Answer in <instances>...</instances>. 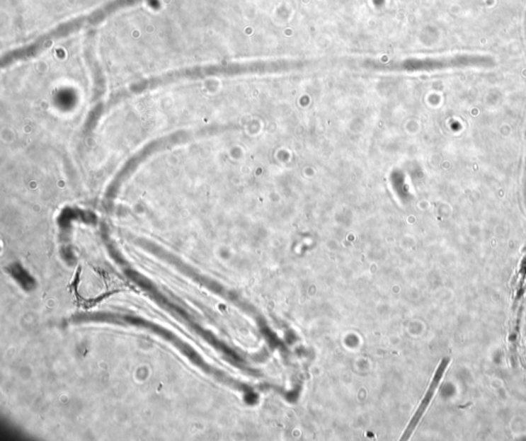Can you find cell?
Returning <instances> with one entry per match:
<instances>
[{
    "label": "cell",
    "instance_id": "1",
    "mask_svg": "<svg viewBox=\"0 0 526 441\" xmlns=\"http://www.w3.org/2000/svg\"><path fill=\"white\" fill-rule=\"evenodd\" d=\"M446 365H447L446 361H443L442 365L439 366L438 370H437L436 374H435L431 385H430L429 389H428L423 401H421L418 411L414 413L413 418H412L411 423H409L408 426H407L406 430H405L404 434H403L402 440H408V438L411 437L412 432H413L414 429L418 426L421 418L423 417V413L427 411L428 406H429L430 402H431V399H433V396H434L435 392H436L437 387H438L439 382H440L441 377H442Z\"/></svg>",
    "mask_w": 526,
    "mask_h": 441
}]
</instances>
